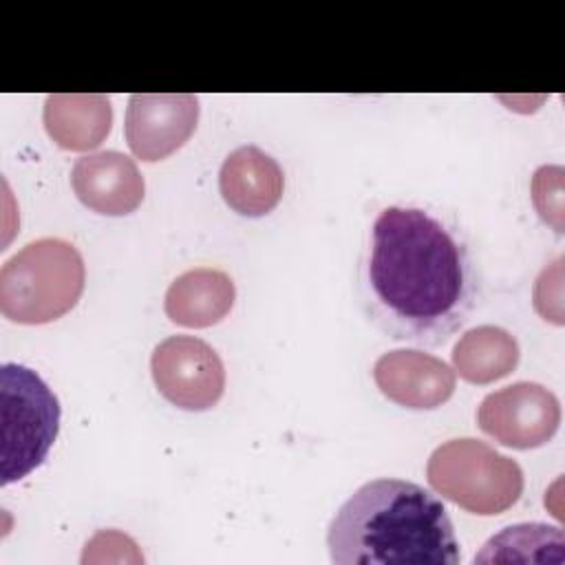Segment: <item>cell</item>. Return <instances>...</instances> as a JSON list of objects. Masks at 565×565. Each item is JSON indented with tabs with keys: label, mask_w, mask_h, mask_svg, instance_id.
Masks as SVG:
<instances>
[{
	"label": "cell",
	"mask_w": 565,
	"mask_h": 565,
	"mask_svg": "<svg viewBox=\"0 0 565 565\" xmlns=\"http://www.w3.org/2000/svg\"><path fill=\"white\" fill-rule=\"evenodd\" d=\"M371 320L397 340L437 347L470 316L477 276L461 236L422 207H384L362 265Z\"/></svg>",
	"instance_id": "6da1fadb"
},
{
	"label": "cell",
	"mask_w": 565,
	"mask_h": 565,
	"mask_svg": "<svg viewBox=\"0 0 565 565\" xmlns=\"http://www.w3.org/2000/svg\"><path fill=\"white\" fill-rule=\"evenodd\" d=\"M335 565L461 561L444 503L404 479H373L360 486L333 514L327 530Z\"/></svg>",
	"instance_id": "7a4b0ae2"
},
{
	"label": "cell",
	"mask_w": 565,
	"mask_h": 565,
	"mask_svg": "<svg viewBox=\"0 0 565 565\" xmlns=\"http://www.w3.org/2000/svg\"><path fill=\"white\" fill-rule=\"evenodd\" d=\"M86 282L84 258L62 238H38L4 260L0 311L18 324H46L68 313Z\"/></svg>",
	"instance_id": "3957f363"
},
{
	"label": "cell",
	"mask_w": 565,
	"mask_h": 565,
	"mask_svg": "<svg viewBox=\"0 0 565 565\" xmlns=\"http://www.w3.org/2000/svg\"><path fill=\"white\" fill-rule=\"evenodd\" d=\"M426 479L444 499L481 516L505 512L523 492L519 463L472 437L437 446L428 457Z\"/></svg>",
	"instance_id": "277c9868"
},
{
	"label": "cell",
	"mask_w": 565,
	"mask_h": 565,
	"mask_svg": "<svg viewBox=\"0 0 565 565\" xmlns=\"http://www.w3.org/2000/svg\"><path fill=\"white\" fill-rule=\"evenodd\" d=\"M0 483L7 486L46 459L60 430V402L35 371L7 362L0 369Z\"/></svg>",
	"instance_id": "5b68a950"
},
{
	"label": "cell",
	"mask_w": 565,
	"mask_h": 565,
	"mask_svg": "<svg viewBox=\"0 0 565 565\" xmlns=\"http://www.w3.org/2000/svg\"><path fill=\"white\" fill-rule=\"evenodd\" d=\"M159 393L183 411H207L225 391V366L218 353L201 338L170 335L150 358Z\"/></svg>",
	"instance_id": "8992f818"
},
{
	"label": "cell",
	"mask_w": 565,
	"mask_h": 565,
	"mask_svg": "<svg viewBox=\"0 0 565 565\" xmlns=\"http://www.w3.org/2000/svg\"><path fill=\"white\" fill-rule=\"evenodd\" d=\"M477 424L501 446L530 450L547 444L556 435L561 404L543 384L514 382L481 399Z\"/></svg>",
	"instance_id": "52a82bcc"
},
{
	"label": "cell",
	"mask_w": 565,
	"mask_h": 565,
	"mask_svg": "<svg viewBox=\"0 0 565 565\" xmlns=\"http://www.w3.org/2000/svg\"><path fill=\"white\" fill-rule=\"evenodd\" d=\"M199 99L194 95H130L126 108V141L141 161H161L177 152L196 130Z\"/></svg>",
	"instance_id": "ba28073f"
},
{
	"label": "cell",
	"mask_w": 565,
	"mask_h": 565,
	"mask_svg": "<svg viewBox=\"0 0 565 565\" xmlns=\"http://www.w3.org/2000/svg\"><path fill=\"white\" fill-rule=\"evenodd\" d=\"M373 380L384 397L415 411L437 408L455 393V371L419 349L382 353L373 364Z\"/></svg>",
	"instance_id": "9c48e42d"
},
{
	"label": "cell",
	"mask_w": 565,
	"mask_h": 565,
	"mask_svg": "<svg viewBox=\"0 0 565 565\" xmlns=\"http://www.w3.org/2000/svg\"><path fill=\"white\" fill-rule=\"evenodd\" d=\"M71 185L88 210L106 216L135 212L146 192L137 163L117 150L79 157L71 170Z\"/></svg>",
	"instance_id": "30bf717a"
},
{
	"label": "cell",
	"mask_w": 565,
	"mask_h": 565,
	"mask_svg": "<svg viewBox=\"0 0 565 565\" xmlns=\"http://www.w3.org/2000/svg\"><path fill=\"white\" fill-rule=\"evenodd\" d=\"M223 201L241 216L258 218L271 212L285 190L282 168L256 146H241L230 152L218 172Z\"/></svg>",
	"instance_id": "8fae6325"
},
{
	"label": "cell",
	"mask_w": 565,
	"mask_h": 565,
	"mask_svg": "<svg viewBox=\"0 0 565 565\" xmlns=\"http://www.w3.org/2000/svg\"><path fill=\"white\" fill-rule=\"evenodd\" d=\"M236 298L232 278L212 267L181 274L166 291V316L181 327L203 329L221 322Z\"/></svg>",
	"instance_id": "7c38bea8"
},
{
	"label": "cell",
	"mask_w": 565,
	"mask_h": 565,
	"mask_svg": "<svg viewBox=\"0 0 565 565\" xmlns=\"http://www.w3.org/2000/svg\"><path fill=\"white\" fill-rule=\"evenodd\" d=\"M44 128L64 150H93L110 132L113 108L106 95H49Z\"/></svg>",
	"instance_id": "4fadbf2b"
},
{
	"label": "cell",
	"mask_w": 565,
	"mask_h": 565,
	"mask_svg": "<svg viewBox=\"0 0 565 565\" xmlns=\"http://www.w3.org/2000/svg\"><path fill=\"white\" fill-rule=\"evenodd\" d=\"M519 364L514 335L494 324L466 331L452 349V366L470 384H490L510 375Z\"/></svg>",
	"instance_id": "5bb4252c"
},
{
	"label": "cell",
	"mask_w": 565,
	"mask_h": 565,
	"mask_svg": "<svg viewBox=\"0 0 565 565\" xmlns=\"http://www.w3.org/2000/svg\"><path fill=\"white\" fill-rule=\"evenodd\" d=\"M563 530L545 523H519L488 539L475 563H563Z\"/></svg>",
	"instance_id": "9a60e30c"
}]
</instances>
